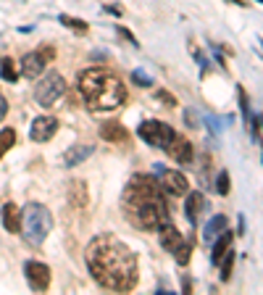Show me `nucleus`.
Returning a JSON list of instances; mask_svg holds the SVG:
<instances>
[{
	"label": "nucleus",
	"instance_id": "nucleus-1",
	"mask_svg": "<svg viewBox=\"0 0 263 295\" xmlns=\"http://www.w3.org/2000/svg\"><path fill=\"white\" fill-rule=\"evenodd\" d=\"M87 269L92 279L116 292H127L137 285V256L113 235H98L84 248Z\"/></svg>",
	"mask_w": 263,
	"mask_h": 295
},
{
	"label": "nucleus",
	"instance_id": "nucleus-2",
	"mask_svg": "<svg viewBox=\"0 0 263 295\" xmlns=\"http://www.w3.org/2000/svg\"><path fill=\"white\" fill-rule=\"evenodd\" d=\"M124 213L132 227L142 232H158L171 222V213L163 200L161 184L148 174H134L124 190Z\"/></svg>",
	"mask_w": 263,
	"mask_h": 295
},
{
	"label": "nucleus",
	"instance_id": "nucleus-3",
	"mask_svg": "<svg viewBox=\"0 0 263 295\" xmlns=\"http://www.w3.org/2000/svg\"><path fill=\"white\" fill-rule=\"evenodd\" d=\"M79 92L90 111H113L127 100L121 79L105 69H87L79 74Z\"/></svg>",
	"mask_w": 263,
	"mask_h": 295
},
{
	"label": "nucleus",
	"instance_id": "nucleus-4",
	"mask_svg": "<svg viewBox=\"0 0 263 295\" xmlns=\"http://www.w3.org/2000/svg\"><path fill=\"white\" fill-rule=\"evenodd\" d=\"M50 229H53V216L50 211L40 206V203H29L24 206L21 211V235L29 245H42L45 237L50 235Z\"/></svg>",
	"mask_w": 263,
	"mask_h": 295
},
{
	"label": "nucleus",
	"instance_id": "nucleus-5",
	"mask_svg": "<svg viewBox=\"0 0 263 295\" xmlns=\"http://www.w3.org/2000/svg\"><path fill=\"white\" fill-rule=\"evenodd\" d=\"M64 92H66V79L58 71H48L35 90V100L42 108H50V105H55V100L64 95Z\"/></svg>",
	"mask_w": 263,
	"mask_h": 295
},
{
	"label": "nucleus",
	"instance_id": "nucleus-6",
	"mask_svg": "<svg viewBox=\"0 0 263 295\" xmlns=\"http://www.w3.org/2000/svg\"><path fill=\"white\" fill-rule=\"evenodd\" d=\"M137 135H140L148 145H156V148H166L168 143H171V137L177 135L168 124L158 121V119H150V121H142L140 129H137Z\"/></svg>",
	"mask_w": 263,
	"mask_h": 295
},
{
	"label": "nucleus",
	"instance_id": "nucleus-7",
	"mask_svg": "<svg viewBox=\"0 0 263 295\" xmlns=\"http://www.w3.org/2000/svg\"><path fill=\"white\" fill-rule=\"evenodd\" d=\"M24 274H26V282L35 292H45L50 287V269L45 266L42 261H26L24 263Z\"/></svg>",
	"mask_w": 263,
	"mask_h": 295
},
{
	"label": "nucleus",
	"instance_id": "nucleus-8",
	"mask_svg": "<svg viewBox=\"0 0 263 295\" xmlns=\"http://www.w3.org/2000/svg\"><path fill=\"white\" fill-rule=\"evenodd\" d=\"M156 174H161V190L168 195H187L190 190V182L184 174L179 172H166L161 164H156Z\"/></svg>",
	"mask_w": 263,
	"mask_h": 295
},
{
	"label": "nucleus",
	"instance_id": "nucleus-9",
	"mask_svg": "<svg viewBox=\"0 0 263 295\" xmlns=\"http://www.w3.org/2000/svg\"><path fill=\"white\" fill-rule=\"evenodd\" d=\"M55 132H58V119L53 116H37L32 121V129H29L35 143H48V140H53Z\"/></svg>",
	"mask_w": 263,
	"mask_h": 295
},
{
	"label": "nucleus",
	"instance_id": "nucleus-10",
	"mask_svg": "<svg viewBox=\"0 0 263 295\" xmlns=\"http://www.w3.org/2000/svg\"><path fill=\"white\" fill-rule=\"evenodd\" d=\"M98 135L105 140V143L129 145V132H127V127H124V124H119V121H105V124H100Z\"/></svg>",
	"mask_w": 263,
	"mask_h": 295
},
{
	"label": "nucleus",
	"instance_id": "nucleus-11",
	"mask_svg": "<svg viewBox=\"0 0 263 295\" xmlns=\"http://www.w3.org/2000/svg\"><path fill=\"white\" fill-rule=\"evenodd\" d=\"M163 150H166L174 161H179V164L192 161V145H190V140H184V137H179V135H174L171 143H168Z\"/></svg>",
	"mask_w": 263,
	"mask_h": 295
},
{
	"label": "nucleus",
	"instance_id": "nucleus-12",
	"mask_svg": "<svg viewBox=\"0 0 263 295\" xmlns=\"http://www.w3.org/2000/svg\"><path fill=\"white\" fill-rule=\"evenodd\" d=\"M45 61L40 53H26L24 58H21V74L24 76H29V79H37V76L42 74V69H45Z\"/></svg>",
	"mask_w": 263,
	"mask_h": 295
},
{
	"label": "nucleus",
	"instance_id": "nucleus-13",
	"mask_svg": "<svg viewBox=\"0 0 263 295\" xmlns=\"http://www.w3.org/2000/svg\"><path fill=\"white\" fill-rule=\"evenodd\" d=\"M3 227L11 232V235H19L21 232V208L16 203L3 206Z\"/></svg>",
	"mask_w": 263,
	"mask_h": 295
},
{
	"label": "nucleus",
	"instance_id": "nucleus-14",
	"mask_svg": "<svg viewBox=\"0 0 263 295\" xmlns=\"http://www.w3.org/2000/svg\"><path fill=\"white\" fill-rule=\"evenodd\" d=\"M158 232H161V245L166 248L168 253H174V251H179V245L184 243V237L179 235V229H177V227H174L171 222H168L166 227H161Z\"/></svg>",
	"mask_w": 263,
	"mask_h": 295
},
{
	"label": "nucleus",
	"instance_id": "nucleus-15",
	"mask_svg": "<svg viewBox=\"0 0 263 295\" xmlns=\"http://www.w3.org/2000/svg\"><path fill=\"white\" fill-rule=\"evenodd\" d=\"M92 153H95V148L92 145H71L66 153H64V166H79L84 158H90Z\"/></svg>",
	"mask_w": 263,
	"mask_h": 295
},
{
	"label": "nucleus",
	"instance_id": "nucleus-16",
	"mask_svg": "<svg viewBox=\"0 0 263 295\" xmlns=\"http://www.w3.org/2000/svg\"><path fill=\"white\" fill-rule=\"evenodd\" d=\"M203 208H206V198L200 195V193H190L187 195V203H184V213H187L190 224H197V216L203 213Z\"/></svg>",
	"mask_w": 263,
	"mask_h": 295
},
{
	"label": "nucleus",
	"instance_id": "nucleus-17",
	"mask_svg": "<svg viewBox=\"0 0 263 295\" xmlns=\"http://www.w3.org/2000/svg\"><path fill=\"white\" fill-rule=\"evenodd\" d=\"M229 248H231V232H229V229H224L221 235L213 240V253H211V261L216 263V266L221 263V258L226 256V251H229Z\"/></svg>",
	"mask_w": 263,
	"mask_h": 295
},
{
	"label": "nucleus",
	"instance_id": "nucleus-18",
	"mask_svg": "<svg viewBox=\"0 0 263 295\" xmlns=\"http://www.w3.org/2000/svg\"><path fill=\"white\" fill-rule=\"evenodd\" d=\"M226 224H229V222H226V216H224V213H216L213 219L206 224V229H203V240H206V243L216 240V237H219L221 232L226 229Z\"/></svg>",
	"mask_w": 263,
	"mask_h": 295
},
{
	"label": "nucleus",
	"instance_id": "nucleus-19",
	"mask_svg": "<svg viewBox=\"0 0 263 295\" xmlns=\"http://www.w3.org/2000/svg\"><path fill=\"white\" fill-rule=\"evenodd\" d=\"M87 184L84 182H71V190H69V198H71V206L74 208H84L87 206Z\"/></svg>",
	"mask_w": 263,
	"mask_h": 295
},
{
	"label": "nucleus",
	"instance_id": "nucleus-20",
	"mask_svg": "<svg viewBox=\"0 0 263 295\" xmlns=\"http://www.w3.org/2000/svg\"><path fill=\"white\" fill-rule=\"evenodd\" d=\"M13 143H16V132H13L11 127H6V129H0V158L6 156V153L13 148Z\"/></svg>",
	"mask_w": 263,
	"mask_h": 295
},
{
	"label": "nucleus",
	"instance_id": "nucleus-21",
	"mask_svg": "<svg viewBox=\"0 0 263 295\" xmlns=\"http://www.w3.org/2000/svg\"><path fill=\"white\" fill-rule=\"evenodd\" d=\"M0 76H3L6 82H16V79H19L16 66H13L11 58H0Z\"/></svg>",
	"mask_w": 263,
	"mask_h": 295
},
{
	"label": "nucleus",
	"instance_id": "nucleus-22",
	"mask_svg": "<svg viewBox=\"0 0 263 295\" xmlns=\"http://www.w3.org/2000/svg\"><path fill=\"white\" fill-rule=\"evenodd\" d=\"M58 21L64 24V26H69V29H74L76 35H87V29H90L87 21H79V19H74V16H61Z\"/></svg>",
	"mask_w": 263,
	"mask_h": 295
},
{
	"label": "nucleus",
	"instance_id": "nucleus-23",
	"mask_svg": "<svg viewBox=\"0 0 263 295\" xmlns=\"http://www.w3.org/2000/svg\"><path fill=\"white\" fill-rule=\"evenodd\" d=\"M171 256L177 258V263H179V266H184V263H190V256H192V240H190V243H182V245H179V251H174Z\"/></svg>",
	"mask_w": 263,
	"mask_h": 295
},
{
	"label": "nucleus",
	"instance_id": "nucleus-24",
	"mask_svg": "<svg viewBox=\"0 0 263 295\" xmlns=\"http://www.w3.org/2000/svg\"><path fill=\"white\" fill-rule=\"evenodd\" d=\"M231 266H235V251H226V256L221 258V282H229V277H231Z\"/></svg>",
	"mask_w": 263,
	"mask_h": 295
},
{
	"label": "nucleus",
	"instance_id": "nucleus-25",
	"mask_svg": "<svg viewBox=\"0 0 263 295\" xmlns=\"http://www.w3.org/2000/svg\"><path fill=\"white\" fill-rule=\"evenodd\" d=\"M237 98H240L242 116H245V121H247V119H250V98H247V92H245V87H242V85H237Z\"/></svg>",
	"mask_w": 263,
	"mask_h": 295
},
{
	"label": "nucleus",
	"instance_id": "nucleus-26",
	"mask_svg": "<svg viewBox=\"0 0 263 295\" xmlns=\"http://www.w3.org/2000/svg\"><path fill=\"white\" fill-rule=\"evenodd\" d=\"M132 82H134V85H140V87H148V85H153L150 74H148V71H142V69H134V71H132Z\"/></svg>",
	"mask_w": 263,
	"mask_h": 295
},
{
	"label": "nucleus",
	"instance_id": "nucleus-27",
	"mask_svg": "<svg viewBox=\"0 0 263 295\" xmlns=\"http://www.w3.org/2000/svg\"><path fill=\"white\" fill-rule=\"evenodd\" d=\"M216 190H219V195H229V174L221 172L219 179H216Z\"/></svg>",
	"mask_w": 263,
	"mask_h": 295
},
{
	"label": "nucleus",
	"instance_id": "nucleus-28",
	"mask_svg": "<svg viewBox=\"0 0 263 295\" xmlns=\"http://www.w3.org/2000/svg\"><path fill=\"white\" fill-rule=\"evenodd\" d=\"M116 32H119V37H124L127 42H132V45H140V42L134 40V35L129 32V29H124V26H116Z\"/></svg>",
	"mask_w": 263,
	"mask_h": 295
},
{
	"label": "nucleus",
	"instance_id": "nucleus-29",
	"mask_svg": "<svg viewBox=\"0 0 263 295\" xmlns=\"http://www.w3.org/2000/svg\"><path fill=\"white\" fill-rule=\"evenodd\" d=\"M158 98H161L166 105H177V98L171 95V92H166V90H161V92H158Z\"/></svg>",
	"mask_w": 263,
	"mask_h": 295
},
{
	"label": "nucleus",
	"instance_id": "nucleus-30",
	"mask_svg": "<svg viewBox=\"0 0 263 295\" xmlns=\"http://www.w3.org/2000/svg\"><path fill=\"white\" fill-rule=\"evenodd\" d=\"M184 121H187V127H197V114L195 111H184Z\"/></svg>",
	"mask_w": 263,
	"mask_h": 295
},
{
	"label": "nucleus",
	"instance_id": "nucleus-31",
	"mask_svg": "<svg viewBox=\"0 0 263 295\" xmlns=\"http://www.w3.org/2000/svg\"><path fill=\"white\" fill-rule=\"evenodd\" d=\"M6 114H8V103H6V98H3V92H0V121L6 119Z\"/></svg>",
	"mask_w": 263,
	"mask_h": 295
},
{
	"label": "nucleus",
	"instance_id": "nucleus-32",
	"mask_svg": "<svg viewBox=\"0 0 263 295\" xmlns=\"http://www.w3.org/2000/svg\"><path fill=\"white\" fill-rule=\"evenodd\" d=\"M237 3H242V0H237Z\"/></svg>",
	"mask_w": 263,
	"mask_h": 295
}]
</instances>
